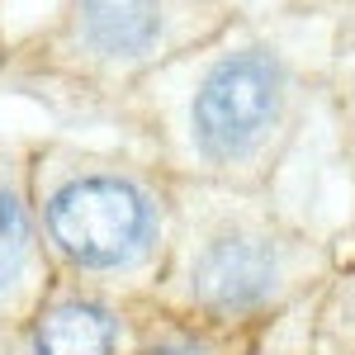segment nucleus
I'll return each mask as SVG.
<instances>
[{
  "mask_svg": "<svg viewBox=\"0 0 355 355\" xmlns=\"http://www.w3.org/2000/svg\"><path fill=\"white\" fill-rule=\"evenodd\" d=\"M279 256L266 237H218L194 261V294L218 313H246L270 299Z\"/></svg>",
  "mask_w": 355,
  "mask_h": 355,
  "instance_id": "3",
  "label": "nucleus"
},
{
  "mask_svg": "<svg viewBox=\"0 0 355 355\" xmlns=\"http://www.w3.org/2000/svg\"><path fill=\"white\" fill-rule=\"evenodd\" d=\"M110 318L105 308L81 299L53 303L43 318H38V331H33V355H110Z\"/></svg>",
  "mask_w": 355,
  "mask_h": 355,
  "instance_id": "5",
  "label": "nucleus"
},
{
  "mask_svg": "<svg viewBox=\"0 0 355 355\" xmlns=\"http://www.w3.org/2000/svg\"><path fill=\"white\" fill-rule=\"evenodd\" d=\"M157 355H199V351H157Z\"/></svg>",
  "mask_w": 355,
  "mask_h": 355,
  "instance_id": "7",
  "label": "nucleus"
},
{
  "mask_svg": "<svg viewBox=\"0 0 355 355\" xmlns=\"http://www.w3.org/2000/svg\"><path fill=\"white\" fill-rule=\"evenodd\" d=\"M284 105V67L270 53H232L204 76L194 95V142L204 157H246L275 128Z\"/></svg>",
  "mask_w": 355,
  "mask_h": 355,
  "instance_id": "2",
  "label": "nucleus"
},
{
  "mask_svg": "<svg viewBox=\"0 0 355 355\" xmlns=\"http://www.w3.org/2000/svg\"><path fill=\"white\" fill-rule=\"evenodd\" d=\"M48 232L67 261L85 270H114L147 251L152 204L119 175H76L48 199Z\"/></svg>",
  "mask_w": 355,
  "mask_h": 355,
  "instance_id": "1",
  "label": "nucleus"
},
{
  "mask_svg": "<svg viewBox=\"0 0 355 355\" xmlns=\"http://www.w3.org/2000/svg\"><path fill=\"white\" fill-rule=\"evenodd\" d=\"M76 28L100 57H142L162 33L157 0H76Z\"/></svg>",
  "mask_w": 355,
  "mask_h": 355,
  "instance_id": "4",
  "label": "nucleus"
},
{
  "mask_svg": "<svg viewBox=\"0 0 355 355\" xmlns=\"http://www.w3.org/2000/svg\"><path fill=\"white\" fill-rule=\"evenodd\" d=\"M28 246V223H24V209L10 199V194L0 190V275H10L19 266V256H24Z\"/></svg>",
  "mask_w": 355,
  "mask_h": 355,
  "instance_id": "6",
  "label": "nucleus"
}]
</instances>
